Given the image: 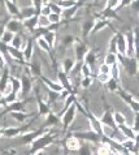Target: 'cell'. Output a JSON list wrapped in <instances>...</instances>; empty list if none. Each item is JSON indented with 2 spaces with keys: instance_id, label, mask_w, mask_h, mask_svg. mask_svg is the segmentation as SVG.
I'll return each instance as SVG.
<instances>
[{
  "instance_id": "cell-29",
  "label": "cell",
  "mask_w": 139,
  "mask_h": 155,
  "mask_svg": "<svg viewBox=\"0 0 139 155\" xmlns=\"http://www.w3.org/2000/svg\"><path fill=\"white\" fill-rule=\"evenodd\" d=\"M74 64H76L74 58H65L63 60V63H61V71L65 73V74L69 76V73L72 72L73 67H74Z\"/></svg>"
},
{
  "instance_id": "cell-52",
  "label": "cell",
  "mask_w": 139,
  "mask_h": 155,
  "mask_svg": "<svg viewBox=\"0 0 139 155\" xmlns=\"http://www.w3.org/2000/svg\"><path fill=\"white\" fill-rule=\"evenodd\" d=\"M51 13V9H50V7H48V4H43L42 8H40V11H39V15H43V16H48Z\"/></svg>"
},
{
  "instance_id": "cell-2",
  "label": "cell",
  "mask_w": 139,
  "mask_h": 155,
  "mask_svg": "<svg viewBox=\"0 0 139 155\" xmlns=\"http://www.w3.org/2000/svg\"><path fill=\"white\" fill-rule=\"evenodd\" d=\"M77 115H78V112H77V108H76L74 104L65 110L63 112V115L60 116V124L63 125V128L64 129H69V128H70L73 125V123L76 121Z\"/></svg>"
},
{
  "instance_id": "cell-51",
  "label": "cell",
  "mask_w": 139,
  "mask_h": 155,
  "mask_svg": "<svg viewBox=\"0 0 139 155\" xmlns=\"http://www.w3.org/2000/svg\"><path fill=\"white\" fill-rule=\"evenodd\" d=\"M7 65H8V60H7V58L4 56L2 52H0V72L5 69Z\"/></svg>"
},
{
  "instance_id": "cell-30",
  "label": "cell",
  "mask_w": 139,
  "mask_h": 155,
  "mask_svg": "<svg viewBox=\"0 0 139 155\" xmlns=\"http://www.w3.org/2000/svg\"><path fill=\"white\" fill-rule=\"evenodd\" d=\"M9 85H11L12 91L15 94H18V97H20V91H21V80H20V77L11 76L9 77Z\"/></svg>"
},
{
  "instance_id": "cell-57",
  "label": "cell",
  "mask_w": 139,
  "mask_h": 155,
  "mask_svg": "<svg viewBox=\"0 0 139 155\" xmlns=\"http://www.w3.org/2000/svg\"><path fill=\"white\" fill-rule=\"evenodd\" d=\"M9 2H12V3H16V4H17V0H9Z\"/></svg>"
},
{
  "instance_id": "cell-17",
  "label": "cell",
  "mask_w": 139,
  "mask_h": 155,
  "mask_svg": "<svg viewBox=\"0 0 139 155\" xmlns=\"http://www.w3.org/2000/svg\"><path fill=\"white\" fill-rule=\"evenodd\" d=\"M3 5L5 7V11L8 12V15H9L12 18H20V7H18V4L12 3V2H9V0H5Z\"/></svg>"
},
{
  "instance_id": "cell-22",
  "label": "cell",
  "mask_w": 139,
  "mask_h": 155,
  "mask_svg": "<svg viewBox=\"0 0 139 155\" xmlns=\"http://www.w3.org/2000/svg\"><path fill=\"white\" fill-rule=\"evenodd\" d=\"M81 145H82V141H79L73 136L68 137V138L65 140V147H66V150H69V151H77V150L81 147Z\"/></svg>"
},
{
  "instance_id": "cell-49",
  "label": "cell",
  "mask_w": 139,
  "mask_h": 155,
  "mask_svg": "<svg viewBox=\"0 0 139 155\" xmlns=\"http://www.w3.org/2000/svg\"><path fill=\"white\" fill-rule=\"evenodd\" d=\"M43 5V2L42 0H31V7L35 9L37 15H39V11H40V8Z\"/></svg>"
},
{
  "instance_id": "cell-23",
  "label": "cell",
  "mask_w": 139,
  "mask_h": 155,
  "mask_svg": "<svg viewBox=\"0 0 139 155\" xmlns=\"http://www.w3.org/2000/svg\"><path fill=\"white\" fill-rule=\"evenodd\" d=\"M56 37H57V33L50 31L48 29H47L46 31L42 34V38L47 42V45H48L52 50H53V48H55V46H56Z\"/></svg>"
},
{
  "instance_id": "cell-15",
  "label": "cell",
  "mask_w": 139,
  "mask_h": 155,
  "mask_svg": "<svg viewBox=\"0 0 139 155\" xmlns=\"http://www.w3.org/2000/svg\"><path fill=\"white\" fill-rule=\"evenodd\" d=\"M99 121L102 123V125H107L109 128L117 129L116 124H115V120H113V112H112L111 110H104L103 115L99 117Z\"/></svg>"
},
{
  "instance_id": "cell-33",
  "label": "cell",
  "mask_w": 139,
  "mask_h": 155,
  "mask_svg": "<svg viewBox=\"0 0 139 155\" xmlns=\"http://www.w3.org/2000/svg\"><path fill=\"white\" fill-rule=\"evenodd\" d=\"M9 115H11V117L15 120V121L18 123V124H22L29 117H31V115H29L27 112H11Z\"/></svg>"
},
{
  "instance_id": "cell-10",
  "label": "cell",
  "mask_w": 139,
  "mask_h": 155,
  "mask_svg": "<svg viewBox=\"0 0 139 155\" xmlns=\"http://www.w3.org/2000/svg\"><path fill=\"white\" fill-rule=\"evenodd\" d=\"M33 38H29V39H26L24 47L21 48L22 51V55H24V60L25 63H30L34 58V43H33Z\"/></svg>"
},
{
  "instance_id": "cell-55",
  "label": "cell",
  "mask_w": 139,
  "mask_h": 155,
  "mask_svg": "<svg viewBox=\"0 0 139 155\" xmlns=\"http://www.w3.org/2000/svg\"><path fill=\"white\" fill-rule=\"evenodd\" d=\"M43 2V4H48V3H51V0H42Z\"/></svg>"
},
{
  "instance_id": "cell-36",
  "label": "cell",
  "mask_w": 139,
  "mask_h": 155,
  "mask_svg": "<svg viewBox=\"0 0 139 155\" xmlns=\"http://www.w3.org/2000/svg\"><path fill=\"white\" fill-rule=\"evenodd\" d=\"M74 42H76V38L73 35H64L61 39H60L59 45H61L63 47H65V48H69L70 46L74 45Z\"/></svg>"
},
{
  "instance_id": "cell-45",
  "label": "cell",
  "mask_w": 139,
  "mask_h": 155,
  "mask_svg": "<svg viewBox=\"0 0 139 155\" xmlns=\"http://www.w3.org/2000/svg\"><path fill=\"white\" fill-rule=\"evenodd\" d=\"M47 18H48V21H50L51 25H57V24H61V22H63L61 16L55 15V13H50L48 16H47Z\"/></svg>"
},
{
  "instance_id": "cell-9",
  "label": "cell",
  "mask_w": 139,
  "mask_h": 155,
  "mask_svg": "<svg viewBox=\"0 0 139 155\" xmlns=\"http://www.w3.org/2000/svg\"><path fill=\"white\" fill-rule=\"evenodd\" d=\"M116 50L117 55L126 56V39H125L124 31H116Z\"/></svg>"
},
{
  "instance_id": "cell-32",
  "label": "cell",
  "mask_w": 139,
  "mask_h": 155,
  "mask_svg": "<svg viewBox=\"0 0 139 155\" xmlns=\"http://www.w3.org/2000/svg\"><path fill=\"white\" fill-rule=\"evenodd\" d=\"M109 77L112 80H115L116 82H121V67L118 64H115V65L111 67Z\"/></svg>"
},
{
  "instance_id": "cell-48",
  "label": "cell",
  "mask_w": 139,
  "mask_h": 155,
  "mask_svg": "<svg viewBox=\"0 0 139 155\" xmlns=\"http://www.w3.org/2000/svg\"><path fill=\"white\" fill-rule=\"evenodd\" d=\"M95 78H96V81L99 84H102V85H105L108 81H109V74H102V73H98L96 74V77H95Z\"/></svg>"
},
{
  "instance_id": "cell-53",
  "label": "cell",
  "mask_w": 139,
  "mask_h": 155,
  "mask_svg": "<svg viewBox=\"0 0 139 155\" xmlns=\"http://www.w3.org/2000/svg\"><path fill=\"white\" fill-rule=\"evenodd\" d=\"M4 31H5V26H4V22H2V21H0V38H2V35L4 34Z\"/></svg>"
},
{
  "instance_id": "cell-42",
  "label": "cell",
  "mask_w": 139,
  "mask_h": 155,
  "mask_svg": "<svg viewBox=\"0 0 139 155\" xmlns=\"http://www.w3.org/2000/svg\"><path fill=\"white\" fill-rule=\"evenodd\" d=\"M48 7H50V9H51V13H55V15H59V16H61L63 11H64L61 7L57 5V3H56V2L48 3Z\"/></svg>"
},
{
  "instance_id": "cell-58",
  "label": "cell",
  "mask_w": 139,
  "mask_h": 155,
  "mask_svg": "<svg viewBox=\"0 0 139 155\" xmlns=\"http://www.w3.org/2000/svg\"><path fill=\"white\" fill-rule=\"evenodd\" d=\"M77 2H79V3H83V0H77Z\"/></svg>"
},
{
  "instance_id": "cell-27",
  "label": "cell",
  "mask_w": 139,
  "mask_h": 155,
  "mask_svg": "<svg viewBox=\"0 0 139 155\" xmlns=\"http://www.w3.org/2000/svg\"><path fill=\"white\" fill-rule=\"evenodd\" d=\"M98 61V55L95 51L92 50H89V52L85 55L83 58V64H86V65H89L91 69H92V67L95 65V63Z\"/></svg>"
},
{
  "instance_id": "cell-7",
  "label": "cell",
  "mask_w": 139,
  "mask_h": 155,
  "mask_svg": "<svg viewBox=\"0 0 139 155\" xmlns=\"http://www.w3.org/2000/svg\"><path fill=\"white\" fill-rule=\"evenodd\" d=\"M56 82H59L60 85H61V87L64 90H66V91H69V93H73L74 86L72 85V81H70V78H69V76L65 74L61 69L56 71Z\"/></svg>"
},
{
  "instance_id": "cell-13",
  "label": "cell",
  "mask_w": 139,
  "mask_h": 155,
  "mask_svg": "<svg viewBox=\"0 0 139 155\" xmlns=\"http://www.w3.org/2000/svg\"><path fill=\"white\" fill-rule=\"evenodd\" d=\"M57 125H61V124H60V117L53 112V111H51L48 115H46V119H44V121H43L42 128L51 129V128H55Z\"/></svg>"
},
{
  "instance_id": "cell-34",
  "label": "cell",
  "mask_w": 139,
  "mask_h": 155,
  "mask_svg": "<svg viewBox=\"0 0 139 155\" xmlns=\"http://www.w3.org/2000/svg\"><path fill=\"white\" fill-rule=\"evenodd\" d=\"M113 120H115L116 127L122 125V124H128L126 116H125L124 112H120V111H115V112H113Z\"/></svg>"
},
{
  "instance_id": "cell-35",
  "label": "cell",
  "mask_w": 139,
  "mask_h": 155,
  "mask_svg": "<svg viewBox=\"0 0 139 155\" xmlns=\"http://www.w3.org/2000/svg\"><path fill=\"white\" fill-rule=\"evenodd\" d=\"M104 64H107L108 67H112L115 64H118V60H117V54H111L107 52L105 56H104Z\"/></svg>"
},
{
  "instance_id": "cell-1",
  "label": "cell",
  "mask_w": 139,
  "mask_h": 155,
  "mask_svg": "<svg viewBox=\"0 0 139 155\" xmlns=\"http://www.w3.org/2000/svg\"><path fill=\"white\" fill-rule=\"evenodd\" d=\"M53 143H56V137L53 133H51L50 130L43 133L42 136H39L35 141H33V143L30 145V149H29V155H33L38 151H42L47 147H50Z\"/></svg>"
},
{
  "instance_id": "cell-59",
  "label": "cell",
  "mask_w": 139,
  "mask_h": 155,
  "mask_svg": "<svg viewBox=\"0 0 139 155\" xmlns=\"http://www.w3.org/2000/svg\"><path fill=\"white\" fill-rule=\"evenodd\" d=\"M133 2H134V0H133Z\"/></svg>"
},
{
  "instance_id": "cell-40",
  "label": "cell",
  "mask_w": 139,
  "mask_h": 155,
  "mask_svg": "<svg viewBox=\"0 0 139 155\" xmlns=\"http://www.w3.org/2000/svg\"><path fill=\"white\" fill-rule=\"evenodd\" d=\"M50 21L47 18V16L43 15H38V28L40 29H48L50 28Z\"/></svg>"
},
{
  "instance_id": "cell-24",
  "label": "cell",
  "mask_w": 139,
  "mask_h": 155,
  "mask_svg": "<svg viewBox=\"0 0 139 155\" xmlns=\"http://www.w3.org/2000/svg\"><path fill=\"white\" fill-rule=\"evenodd\" d=\"M94 24H95V20H92V18L86 20V21L82 22V29H81L82 39H86V38H87L91 34V30H92V28H94Z\"/></svg>"
},
{
  "instance_id": "cell-47",
  "label": "cell",
  "mask_w": 139,
  "mask_h": 155,
  "mask_svg": "<svg viewBox=\"0 0 139 155\" xmlns=\"http://www.w3.org/2000/svg\"><path fill=\"white\" fill-rule=\"evenodd\" d=\"M105 85L108 86V90H109V91H117V89L120 87V82H116V81L112 80V78H109V81H108Z\"/></svg>"
},
{
  "instance_id": "cell-6",
  "label": "cell",
  "mask_w": 139,
  "mask_h": 155,
  "mask_svg": "<svg viewBox=\"0 0 139 155\" xmlns=\"http://www.w3.org/2000/svg\"><path fill=\"white\" fill-rule=\"evenodd\" d=\"M27 132L25 127H5L2 128V133H3V138H8V140H15L18 136H21L22 133Z\"/></svg>"
},
{
  "instance_id": "cell-41",
  "label": "cell",
  "mask_w": 139,
  "mask_h": 155,
  "mask_svg": "<svg viewBox=\"0 0 139 155\" xmlns=\"http://www.w3.org/2000/svg\"><path fill=\"white\" fill-rule=\"evenodd\" d=\"M13 35H15V34H12L11 31H7V30H5L4 34L2 35V38H0V42H2L3 45H5V46H9L12 39H13Z\"/></svg>"
},
{
  "instance_id": "cell-38",
  "label": "cell",
  "mask_w": 139,
  "mask_h": 155,
  "mask_svg": "<svg viewBox=\"0 0 139 155\" xmlns=\"http://www.w3.org/2000/svg\"><path fill=\"white\" fill-rule=\"evenodd\" d=\"M56 3H57V5L61 7L63 9H68V8H72V7L77 5L79 2H77V0H57Z\"/></svg>"
},
{
  "instance_id": "cell-43",
  "label": "cell",
  "mask_w": 139,
  "mask_h": 155,
  "mask_svg": "<svg viewBox=\"0 0 139 155\" xmlns=\"http://www.w3.org/2000/svg\"><path fill=\"white\" fill-rule=\"evenodd\" d=\"M107 48H108V52H111V54H117V50H116V34H113V35L111 37L109 42H108Z\"/></svg>"
},
{
  "instance_id": "cell-56",
  "label": "cell",
  "mask_w": 139,
  "mask_h": 155,
  "mask_svg": "<svg viewBox=\"0 0 139 155\" xmlns=\"http://www.w3.org/2000/svg\"><path fill=\"white\" fill-rule=\"evenodd\" d=\"M0 138H3V133H2V128H0Z\"/></svg>"
},
{
  "instance_id": "cell-18",
  "label": "cell",
  "mask_w": 139,
  "mask_h": 155,
  "mask_svg": "<svg viewBox=\"0 0 139 155\" xmlns=\"http://www.w3.org/2000/svg\"><path fill=\"white\" fill-rule=\"evenodd\" d=\"M99 18L107 20V21H113V20H120V16L115 9H108V8H103L102 12L98 15Z\"/></svg>"
},
{
  "instance_id": "cell-44",
  "label": "cell",
  "mask_w": 139,
  "mask_h": 155,
  "mask_svg": "<svg viewBox=\"0 0 139 155\" xmlns=\"http://www.w3.org/2000/svg\"><path fill=\"white\" fill-rule=\"evenodd\" d=\"M79 76L81 77H92V69H91L89 65H86V64H82Z\"/></svg>"
},
{
  "instance_id": "cell-37",
  "label": "cell",
  "mask_w": 139,
  "mask_h": 155,
  "mask_svg": "<svg viewBox=\"0 0 139 155\" xmlns=\"http://www.w3.org/2000/svg\"><path fill=\"white\" fill-rule=\"evenodd\" d=\"M77 151H78V155H92V146L89 142H86V143L81 145V147Z\"/></svg>"
},
{
  "instance_id": "cell-21",
  "label": "cell",
  "mask_w": 139,
  "mask_h": 155,
  "mask_svg": "<svg viewBox=\"0 0 139 155\" xmlns=\"http://www.w3.org/2000/svg\"><path fill=\"white\" fill-rule=\"evenodd\" d=\"M22 25H24V30H27L30 34H34L35 29L38 28V16H33L27 20H24Z\"/></svg>"
},
{
  "instance_id": "cell-20",
  "label": "cell",
  "mask_w": 139,
  "mask_h": 155,
  "mask_svg": "<svg viewBox=\"0 0 139 155\" xmlns=\"http://www.w3.org/2000/svg\"><path fill=\"white\" fill-rule=\"evenodd\" d=\"M109 26H111V22H109V21L103 20V18H98V20H95L94 28H92V30H91V34H90V35H95V34L100 33L102 30L107 29V28H109Z\"/></svg>"
},
{
  "instance_id": "cell-26",
  "label": "cell",
  "mask_w": 139,
  "mask_h": 155,
  "mask_svg": "<svg viewBox=\"0 0 139 155\" xmlns=\"http://www.w3.org/2000/svg\"><path fill=\"white\" fill-rule=\"evenodd\" d=\"M121 146L126 150V151L131 153L133 155H137V140H128L125 138L121 142Z\"/></svg>"
},
{
  "instance_id": "cell-28",
  "label": "cell",
  "mask_w": 139,
  "mask_h": 155,
  "mask_svg": "<svg viewBox=\"0 0 139 155\" xmlns=\"http://www.w3.org/2000/svg\"><path fill=\"white\" fill-rule=\"evenodd\" d=\"M96 154L98 155H111V147L108 145L107 141H104L103 138L100 140V142L96 143Z\"/></svg>"
},
{
  "instance_id": "cell-8",
  "label": "cell",
  "mask_w": 139,
  "mask_h": 155,
  "mask_svg": "<svg viewBox=\"0 0 139 155\" xmlns=\"http://www.w3.org/2000/svg\"><path fill=\"white\" fill-rule=\"evenodd\" d=\"M4 26L7 31H11L12 34H21L24 31V25L20 18H9L4 24Z\"/></svg>"
},
{
  "instance_id": "cell-4",
  "label": "cell",
  "mask_w": 139,
  "mask_h": 155,
  "mask_svg": "<svg viewBox=\"0 0 139 155\" xmlns=\"http://www.w3.org/2000/svg\"><path fill=\"white\" fill-rule=\"evenodd\" d=\"M73 137H76V138H78L79 141H86L89 142V143H98V142H100L102 137L98 136L95 132L92 130H78V132H74L72 134Z\"/></svg>"
},
{
  "instance_id": "cell-5",
  "label": "cell",
  "mask_w": 139,
  "mask_h": 155,
  "mask_svg": "<svg viewBox=\"0 0 139 155\" xmlns=\"http://www.w3.org/2000/svg\"><path fill=\"white\" fill-rule=\"evenodd\" d=\"M73 48H74V60L76 61H83L85 55L89 52V46L86 45L83 41H81L79 38H76V42L73 45Z\"/></svg>"
},
{
  "instance_id": "cell-31",
  "label": "cell",
  "mask_w": 139,
  "mask_h": 155,
  "mask_svg": "<svg viewBox=\"0 0 139 155\" xmlns=\"http://www.w3.org/2000/svg\"><path fill=\"white\" fill-rule=\"evenodd\" d=\"M25 42H26V39L24 38L22 34H15V35H13V39H12V42H11V45H9V46L15 47V48L21 50V48L24 47Z\"/></svg>"
},
{
  "instance_id": "cell-3",
  "label": "cell",
  "mask_w": 139,
  "mask_h": 155,
  "mask_svg": "<svg viewBox=\"0 0 139 155\" xmlns=\"http://www.w3.org/2000/svg\"><path fill=\"white\" fill-rule=\"evenodd\" d=\"M125 34L126 39V56L128 58H137V34L134 30H128Z\"/></svg>"
},
{
  "instance_id": "cell-25",
  "label": "cell",
  "mask_w": 139,
  "mask_h": 155,
  "mask_svg": "<svg viewBox=\"0 0 139 155\" xmlns=\"http://www.w3.org/2000/svg\"><path fill=\"white\" fill-rule=\"evenodd\" d=\"M33 16H38L35 9L31 7V5H27V7H22L20 8V20L24 21V20H27Z\"/></svg>"
},
{
  "instance_id": "cell-11",
  "label": "cell",
  "mask_w": 139,
  "mask_h": 155,
  "mask_svg": "<svg viewBox=\"0 0 139 155\" xmlns=\"http://www.w3.org/2000/svg\"><path fill=\"white\" fill-rule=\"evenodd\" d=\"M38 80L40 81L43 86H46L48 90H52V91H55V93H61L63 90H64L61 87V85H60L59 82H56V81L51 80V78H48V77H46V76H43V74L39 77Z\"/></svg>"
},
{
  "instance_id": "cell-46",
  "label": "cell",
  "mask_w": 139,
  "mask_h": 155,
  "mask_svg": "<svg viewBox=\"0 0 139 155\" xmlns=\"http://www.w3.org/2000/svg\"><path fill=\"white\" fill-rule=\"evenodd\" d=\"M120 5V0H107L105 2V7L104 8H108V9H117Z\"/></svg>"
},
{
  "instance_id": "cell-50",
  "label": "cell",
  "mask_w": 139,
  "mask_h": 155,
  "mask_svg": "<svg viewBox=\"0 0 139 155\" xmlns=\"http://www.w3.org/2000/svg\"><path fill=\"white\" fill-rule=\"evenodd\" d=\"M98 71H99V73H102V74H109V71H111V67H108L107 64H104V63H102L100 65H99V68H98Z\"/></svg>"
},
{
  "instance_id": "cell-19",
  "label": "cell",
  "mask_w": 139,
  "mask_h": 155,
  "mask_svg": "<svg viewBox=\"0 0 139 155\" xmlns=\"http://www.w3.org/2000/svg\"><path fill=\"white\" fill-rule=\"evenodd\" d=\"M82 5H83V3H78L77 5H74V7L68 8V9H64L63 13H61V20H65V21L72 20L73 17H74V16L78 13V11H79V8H81Z\"/></svg>"
},
{
  "instance_id": "cell-39",
  "label": "cell",
  "mask_w": 139,
  "mask_h": 155,
  "mask_svg": "<svg viewBox=\"0 0 139 155\" xmlns=\"http://www.w3.org/2000/svg\"><path fill=\"white\" fill-rule=\"evenodd\" d=\"M92 84H94V78H92V77H82L78 85H79L83 90H87V89H90L91 86H92Z\"/></svg>"
},
{
  "instance_id": "cell-16",
  "label": "cell",
  "mask_w": 139,
  "mask_h": 155,
  "mask_svg": "<svg viewBox=\"0 0 139 155\" xmlns=\"http://www.w3.org/2000/svg\"><path fill=\"white\" fill-rule=\"evenodd\" d=\"M7 52H8V56H11L12 60H15L21 65L25 64V60H24V55H22V51L18 50V48H15L12 46H7Z\"/></svg>"
},
{
  "instance_id": "cell-12",
  "label": "cell",
  "mask_w": 139,
  "mask_h": 155,
  "mask_svg": "<svg viewBox=\"0 0 139 155\" xmlns=\"http://www.w3.org/2000/svg\"><path fill=\"white\" fill-rule=\"evenodd\" d=\"M117 130L120 132V134L124 137V138L128 140H137L138 137V132H135L131 128V125H128V124H122V125L117 127Z\"/></svg>"
},
{
  "instance_id": "cell-14",
  "label": "cell",
  "mask_w": 139,
  "mask_h": 155,
  "mask_svg": "<svg viewBox=\"0 0 139 155\" xmlns=\"http://www.w3.org/2000/svg\"><path fill=\"white\" fill-rule=\"evenodd\" d=\"M20 80H21V91H20V94H22L24 97H27L30 94V91H31V89H33V78L24 74Z\"/></svg>"
},
{
  "instance_id": "cell-54",
  "label": "cell",
  "mask_w": 139,
  "mask_h": 155,
  "mask_svg": "<svg viewBox=\"0 0 139 155\" xmlns=\"http://www.w3.org/2000/svg\"><path fill=\"white\" fill-rule=\"evenodd\" d=\"M33 155H47V154H46V151H44V150H42V151H38V153L33 154Z\"/></svg>"
}]
</instances>
